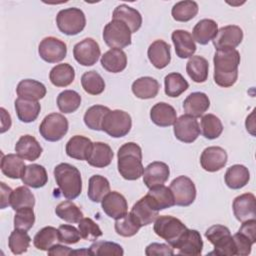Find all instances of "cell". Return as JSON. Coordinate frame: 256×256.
I'll list each match as a JSON object with an SVG mask.
<instances>
[{
  "label": "cell",
  "mask_w": 256,
  "mask_h": 256,
  "mask_svg": "<svg viewBox=\"0 0 256 256\" xmlns=\"http://www.w3.org/2000/svg\"><path fill=\"white\" fill-rule=\"evenodd\" d=\"M170 175L169 166L161 161H154L148 164L143 172V182L148 188L164 184Z\"/></svg>",
  "instance_id": "18"
},
{
  "label": "cell",
  "mask_w": 256,
  "mask_h": 256,
  "mask_svg": "<svg viewBox=\"0 0 256 256\" xmlns=\"http://www.w3.org/2000/svg\"><path fill=\"white\" fill-rule=\"evenodd\" d=\"M131 31L122 21L112 19L103 29V40L111 49H121L131 44Z\"/></svg>",
  "instance_id": "7"
},
{
  "label": "cell",
  "mask_w": 256,
  "mask_h": 256,
  "mask_svg": "<svg viewBox=\"0 0 256 256\" xmlns=\"http://www.w3.org/2000/svg\"><path fill=\"white\" fill-rule=\"evenodd\" d=\"M21 180L24 185L32 188H41L46 185L48 175L46 169L40 164L26 165Z\"/></svg>",
  "instance_id": "31"
},
{
  "label": "cell",
  "mask_w": 256,
  "mask_h": 256,
  "mask_svg": "<svg viewBox=\"0 0 256 256\" xmlns=\"http://www.w3.org/2000/svg\"><path fill=\"white\" fill-rule=\"evenodd\" d=\"M209 107V97L203 92H193L189 94L183 102V109L185 114L194 118L202 116Z\"/></svg>",
  "instance_id": "23"
},
{
  "label": "cell",
  "mask_w": 256,
  "mask_h": 256,
  "mask_svg": "<svg viewBox=\"0 0 256 256\" xmlns=\"http://www.w3.org/2000/svg\"><path fill=\"white\" fill-rule=\"evenodd\" d=\"M81 238L79 230L73 225L62 224L58 227V241L65 244H75Z\"/></svg>",
  "instance_id": "55"
},
{
  "label": "cell",
  "mask_w": 256,
  "mask_h": 256,
  "mask_svg": "<svg viewBox=\"0 0 256 256\" xmlns=\"http://www.w3.org/2000/svg\"><path fill=\"white\" fill-rule=\"evenodd\" d=\"M147 55L149 61L155 68L163 69L171 61L170 45L163 40H155L150 44Z\"/></svg>",
  "instance_id": "22"
},
{
  "label": "cell",
  "mask_w": 256,
  "mask_h": 256,
  "mask_svg": "<svg viewBox=\"0 0 256 256\" xmlns=\"http://www.w3.org/2000/svg\"><path fill=\"white\" fill-rule=\"evenodd\" d=\"M164 86H165L164 88L165 94L167 96L178 97L188 89L189 84L187 80L180 73L173 72L165 76Z\"/></svg>",
  "instance_id": "41"
},
{
  "label": "cell",
  "mask_w": 256,
  "mask_h": 256,
  "mask_svg": "<svg viewBox=\"0 0 256 256\" xmlns=\"http://www.w3.org/2000/svg\"><path fill=\"white\" fill-rule=\"evenodd\" d=\"M113 156V151L108 144L104 142H94L86 161L93 167L104 168L110 165Z\"/></svg>",
  "instance_id": "28"
},
{
  "label": "cell",
  "mask_w": 256,
  "mask_h": 256,
  "mask_svg": "<svg viewBox=\"0 0 256 256\" xmlns=\"http://www.w3.org/2000/svg\"><path fill=\"white\" fill-rule=\"evenodd\" d=\"M173 249H177L180 255H200L203 249V241L200 233L197 230L187 228L178 239Z\"/></svg>",
  "instance_id": "13"
},
{
  "label": "cell",
  "mask_w": 256,
  "mask_h": 256,
  "mask_svg": "<svg viewBox=\"0 0 256 256\" xmlns=\"http://www.w3.org/2000/svg\"><path fill=\"white\" fill-rule=\"evenodd\" d=\"M31 242L30 236L27 234L26 231L20 229H14L8 239V246L10 251L15 254L19 255L25 253L29 248Z\"/></svg>",
  "instance_id": "50"
},
{
  "label": "cell",
  "mask_w": 256,
  "mask_h": 256,
  "mask_svg": "<svg viewBox=\"0 0 256 256\" xmlns=\"http://www.w3.org/2000/svg\"><path fill=\"white\" fill-rule=\"evenodd\" d=\"M100 62L106 71L110 73H119L127 66V56L123 50L112 48L101 56Z\"/></svg>",
  "instance_id": "29"
},
{
  "label": "cell",
  "mask_w": 256,
  "mask_h": 256,
  "mask_svg": "<svg viewBox=\"0 0 256 256\" xmlns=\"http://www.w3.org/2000/svg\"><path fill=\"white\" fill-rule=\"evenodd\" d=\"M1 171L2 173L11 179H20L26 167L24 159L17 154L2 155L1 159Z\"/></svg>",
  "instance_id": "36"
},
{
  "label": "cell",
  "mask_w": 256,
  "mask_h": 256,
  "mask_svg": "<svg viewBox=\"0 0 256 256\" xmlns=\"http://www.w3.org/2000/svg\"><path fill=\"white\" fill-rule=\"evenodd\" d=\"M73 56L80 65L92 66L101 56V50L93 38H85L74 45Z\"/></svg>",
  "instance_id": "11"
},
{
  "label": "cell",
  "mask_w": 256,
  "mask_h": 256,
  "mask_svg": "<svg viewBox=\"0 0 256 256\" xmlns=\"http://www.w3.org/2000/svg\"><path fill=\"white\" fill-rule=\"evenodd\" d=\"M93 142L82 135H75L72 136L68 142L66 143V154L77 160H87L91 148H92Z\"/></svg>",
  "instance_id": "25"
},
{
  "label": "cell",
  "mask_w": 256,
  "mask_h": 256,
  "mask_svg": "<svg viewBox=\"0 0 256 256\" xmlns=\"http://www.w3.org/2000/svg\"><path fill=\"white\" fill-rule=\"evenodd\" d=\"M147 256L153 255H174V249L169 244L163 243H151L145 249Z\"/></svg>",
  "instance_id": "57"
},
{
  "label": "cell",
  "mask_w": 256,
  "mask_h": 256,
  "mask_svg": "<svg viewBox=\"0 0 256 256\" xmlns=\"http://www.w3.org/2000/svg\"><path fill=\"white\" fill-rule=\"evenodd\" d=\"M238 232L246 236L254 244L256 242V219H250L242 222Z\"/></svg>",
  "instance_id": "58"
},
{
  "label": "cell",
  "mask_w": 256,
  "mask_h": 256,
  "mask_svg": "<svg viewBox=\"0 0 256 256\" xmlns=\"http://www.w3.org/2000/svg\"><path fill=\"white\" fill-rule=\"evenodd\" d=\"M110 111V109L103 105H93L88 108L84 114V123L85 125L91 129L96 131L102 130V123L106 114Z\"/></svg>",
  "instance_id": "42"
},
{
  "label": "cell",
  "mask_w": 256,
  "mask_h": 256,
  "mask_svg": "<svg viewBox=\"0 0 256 256\" xmlns=\"http://www.w3.org/2000/svg\"><path fill=\"white\" fill-rule=\"evenodd\" d=\"M78 230L80 232L81 238L87 241H96L99 237L103 235L102 230L99 225L94 222L91 218H82L78 222Z\"/></svg>",
  "instance_id": "52"
},
{
  "label": "cell",
  "mask_w": 256,
  "mask_h": 256,
  "mask_svg": "<svg viewBox=\"0 0 256 256\" xmlns=\"http://www.w3.org/2000/svg\"><path fill=\"white\" fill-rule=\"evenodd\" d=\"M214 81L220 87L233 86L238 78L240 53L236 49L216 50L213 58Z\"/></svg>",
  "instance_id": "1"
},
{
  "label": "cell",
  "mask_w": 256,
  "mask_h": 256,
  "mask_svg": "<svg viewBox=\"0 0 256 256\" xmlns=\"http://www.w3.org/2000/svg\"><path fill=\"white\" fill-rule=\"evenodd\" d=\"M186 72L192 81L196 83H203L208 78L209 63L200 55L192 56L186 63Z\"/></svg>",
  "instance_id": "34"
},
{
  "label": "cell",
  "mask_w": 256,
  "mask_h": 256,
  "mask_svg": "<svg viewBox=\"0 0 256 256\" xmlns=\"http://www.w3.org/2000/svg\"><path fill=\"white\" fill-rule=\"evenodd\" d=\"M214 250L213 252H211V254H216V255H228V256H232V255H236V247H235V243L233 240V237L230 234H227L225 236H223L222 238H220L219 240H217L214 244Z\"/></svg>",
  "instance_id": "54"
},
{
  "label": "cell",
  "mask_w": 256,
  "mask_h": 256,
  "mask_svg": "<svg viewBox=\"0 0 256 256\" xmlns=\"http://www.w3.org/2000/svg\"><path fill=\"white\" fill-rule=\"evenodd\" d=\"M115 231L122 237H132L138 233L141 225L131 213H126L115 221Z\"/></svg>",
  "instance_id": "49"
},
{
  "label": "cell",
  "mask_w": 256,
  "mask_h": 256,
  "mask_svg": "<svg viewBox=\"0 0 256 256\" xmlns=\"http://www.w3.org/2000/svg\"><path fill=\"white\" fill-rule=\"evenodd\" d=\"M0 112H1V129L0 132L4 133L7 130H9V128L11 127V116L10 114L2 107L0 108Z\"/></svg>",
  "instance_id": "61"
},
{
  "label": "cell",
  "mask_w": 256,
  "mask_h": 256,
  "mask_svg": "<svg viewBox=\"0 0 256 256\" xmlns=\"http://www.w3.org/2000/svg\"><path fill=\"white\" fill-rule=\"evenodd\" d=\"M14 106L18 119L24 123H30L36 120L41 110V105L38 101L27 100L19 97L15 100Z\"/></svg>",
  "instance_id": "33"
},
{
  "label": "cell",
  "mask_w": 256,
  "mask_h": 256,
  "mask_svg": "<svg viewBox=\"0 0 256 256\" xmlns=\"http://www.w3.org/2000/svg\"><path fill=\"white\" fill-rule=\"evenodd\" d=\"M174 125V135L175 137L184 143L194 142L200 135V126L196 118L190 115H181L176 119Z\"/></svg>",
  "instance_id": "12"
},
{
  "label": "cell",
  "mask_w": 256,
  "mask_h": 256,
  "mask_svg": "<svg viewBox=\"0 0 256 256\" xmlns=\"http://www.w3.org/2000/svg\"><path fill=\"white\" fill-rule=\"evenodd\" d=\"M236 219L244 222L256 218V198L252 193H244L237 196L232 204Z\"/></svg>",
  "instance_id": "16"
},
{
  "label": "cell",
  "mask_w": 256,
  "mask_h": 256,
  "mask_svg": "<svg viewBox=\"0 0 256 256\" xmlns=\"http://www.w3.org/2000/svg\"><path fill=\"white\" fill-rule=\"evenodd\" d=\"M0 185H1V209H4L10 205V200H11V195L13 190L9 186H7L4 182H1Z\"/></svg>",
  "instance_id": "60"
},
{
  "label": "cell",
  "mask_w": 256,
  "mask_h": 256,
  "mask_svg": "<svg viewBox=\"0 0 256 256\" xmlns=\"http://www.w3.org/2000/svg\"><path fill=\"white\" fill-rule=\"evenodd\" d=\"M110 192V183L104 176L93 175L88 183V198L92 202H101L106 194Z\"/></svg>",
  "instance_id": "39"
},
{
  "label": "cell",
  "mask_w": 256,
  "mask_h": 256,
  "mask_svg": "<svg viewBox=\"0 0 256 256\" xmlns=\"http://www.w3.org/2000/svg\"><path fill=\"white\" fill-rule=\"evenodd\" d=\"M130 213L135 217L141 227L151 224L159 216V210L154 206L147 195L140 198L133 205Z\"/></svg>",
  "instance_id": "19"
},
{
  "label": "cell",
  "mask_w": 256,
  "mask_h": 256,
  "mask_svg": "<svg viewBox=\"0 0 256 256\" xmlns=\"http://www.w3.org/2000/svg\"><path fill=\"white\" fill-rule=\"evenodd\" d=\"M15 152L22 159L32 162L41 156L43 149L34 136L23 135L15 145Z\"/></svg>",
  "instance_id": "21"
},
{
  "label": "cell",
  "mask_w": 256,
  "mask_h": 256,
  "mask_svg": "<svg viewBox=\"0 0 256 256\" xmlns=\"http://www.w3.org/2000/svg\"><path fill=\"white\" fill-rule=\"evenodd\" d=\"M152 122L160 127H168L175 123L177 112L173 106L165 102L156 103L150 110Z\"/></svg>",
  "instance_id": "24"
},
{
  "label": "cell",
  "mask_w": 256,
  "mask_h": 256,
  "mask_svg": "<svg viewBox=\"0 0 256 256\" xmlns=\"http://www.w3.org/2000/svg\"><path fill=\"white\" fill-rule=\"evenodd\" d=\"M186 229L187 227L180 219L170 215L158 216L153 226L156 235L164 239L172 248Z\"/></svg>",
  "instance_id": "4"
},
{
  "label": "cell",
  "mask_w": 256,
  "mask_h": 256,
  "mask_svg": "<svg viewBox=\"0 0 256 256\" xmlns=\"http://www.w3.org/2000/svg\"><path fill=\"white\" fill-rule=\"evenodd\" d=\"M232 237H233L235 247H236V255L247 256L251 253V248H252L253 243L246 236L237 232Z\"/></svg>",
  "instance_id": "56"
},
{
  "label": "cell",
  "mask_w": 256,
  "mask_h": 256,
  "mask_svg": "<svg viewBox=\"0 0 256 256\" xmlns=\"http://www.w3.org/2000/svg\"><path fill=\"white\" fill-rule=\"evenodd\" d=\"M81 104V96L74 90H64L57 96V106L60 112L68 114L75 112Z\"/></svg>",
  "instance_id": "45"
},
{
  "label": "cell",
  "mask_w": 256,
  "mask_h": 256,
  "mask_svg": "<svg viewBox=\"0 0 256 256\" xmlns=\"http://www.w3.org/2000/svg\"><path fill=\"white\" fill-rule=\"evenodd\" d=\"M103 211L113 219H119L128 213V204L125 197L117 192L110 191L101 201Z\"/></svg>",
  "instance_id": "17"
},
{
  "label": "cell",
  "mask_w": 256,
  "mask_h": 256,
  "mask_svg": "<svg viewBox=\"0 0 256 256\" xmlns=\"http://www.w3.org/2000/svg\"><path fill=\"white\" fill-rule=\"evenodd\" d=\"M72 249L70 247H67V246H64V245H61V244H54L53 246H51L47 253L48 255H51V256H68V255H71L72 254Z\"/></svg>",
  "instance_id": "59"
},
{
  "label": "cell",
  "mask_w": 256,
  "mask_h": 256,
  "mask_svg": "<svg viewBox=\"0 0 256 256\" xmlns=\"http://www.w3.org/2000/svg\"><path fill=\"white\" fill-rule=\"evenodd\" d=\"M175 205L177 206H189L196 198V187L194 182L187 176L181 175L172 180L169 186Z\"/></svg>",
  "instance_id": "9"
},
{
  "label": "cell",
  "mask_w": 256,
  "mask_h": 256,
  "mask_svg": "<svg viewBox=\"0 0 256 256\" xmlns=\"http://www.w3.org/2000/svg\"><path fill=\"white\" fill-rule=\"evenodd\" d=\"M69 123L67 118L60 113H51L45 116L39 126L41 136L49 142L61 140L68 132Z\"/></svg>",
  "instance_id": "8"
},
{
  "label": "cell",
  "mask_w": 256,
  "mask_h": 256,
  "mask_svg": "<svg viewBox=\"0 0 256 256\" xmlns=\"http://www.w3.org/2000/svg\"><path fill=\"white\" fill-rule=\"evenodd\" d=\"M56 24L60 32L68 36L79 34L86 25V17L83 11L76 7L62 9L56 16Z\"/></svg>",
  "instance_id": "5"
},
{
  "label": "cell",
  "mask_w": 256,
  "mask_h": 256,
  "mask_svg": "<svg viewBox=\"0 0 256 256\" xmlns=\"http://www.w3.org/2000/svg\"><path fill=\"white\" fill-rule=\"evenodd\" d=\"M74 78L75 71L69 63L57 64L49 73V79L56 87H66L74 81Z\"/></svg>",
  "instance_id": "38"
},
{
  "label": "cell",
  "mask_w": 256,
  "mask_h": 256,
  "mask_svg": "<svg viewBox=\"0 0 256 256\" xmlns=\"http://www.w3.org/2000/svg\"><path fill=\"white\" fill-rule=\"evenodd\" d=\"M56 241H58V229L52 226H46L36 233L33 239V244L38 250L48 251Z\"/></svg>",
  "instance_id": "48"
},
{
  "label": "cell",
  "mask_w": 256,
  "mask_h": 256,
  "mask_svg": "<svg viewBox=\"0 0 256 256\" xmlns=\"http://www.w3.org/2000/svg\"><path fill=\"white\" fill-rule=\"evenodd\" d=\"M243 40V31L237 25H227L218 29L212 40L216 50L235 49Z\"/></svg>",
  "instance_id": "14"
},
{
  "label": "cell",
  "mask_w": 256,
  "mask_h": 256,
  "mask_svg": "<svg viewBox=\"0 0 256 256\" xmlns=\"http://www.w3.org/2000/svg\"><path fill=\"white\" fill-rule=\"evenodd\" d=\"M227 152L219 146H210L203 150L200 156L201 167L208 172L221 170L227 163Z\"/></svg>",
  "instance_id": "15"
},
{
  "label": "cell",
  "mask_w": 256,
  "mask_h": 256,
  "mask_svg": "<svg viewBox=\"0 0 256 256\" xmlns=\"http://www.w3.org/2000/svg\"><path fill=\"white\" fill-rule=\"evenodd\" d=\"M224 180L229 188L237 190L248 184L250 180V173L246 166L235 164L227 169Z\"/></svg>",
  "instance_id": "32"
},
{
  "label": "cell",
  "mask_w": 256,
  "mask_h": 256,
  "mask_svg": "<svg viewBox=\"0 0 256 256\" xmlns=\"http://www.w3.org/2000/svg\"><path fill=\"white\" fill-rule=\"evenodd\" d=\"M171 39L175 47V53L179 58H190L196 52L197 47L195 41L192 34H190L188 31L182 29L174 30L172 32Z\"/></svg>",
  "instance_id": "20"
},
{
  "label": "cell",
  "mask_w": 256,
  "mask_h": 256,
  "mask_svg": "<svg viewBox=\"0 0 256 256\" xmlns=\"http://www.w3.org/2000/svg\"><path fill=\"white\" fill-rule=\"evenodd\" d=\"M81 85L84 91L90 95H99L105 90L104 79L94 70L87 71L82 75Z\"/></svg>",
  "instance_id": "44"
},
{
  "label": "cell",
  "mask_w": 256,
  "mask_h": 256,
  "mask_svg": "<svg viewBox=\"0 0 256 256\" xmlns=\"http://www.w3.org/2000/svg\"><path fill=\"white\" fill-rule=\"evenodd\" d=\"M223 131V125L221 120L214 114H206L202 116L200 122V132L202 135L209 139L213 140L218 138Z\"/></svg>",
  "instance_id": "43"
},
{
  "label": "cell",
  "mask_w": 256,
  "mask_h": 256,
  "mask_svg": "<svg viewBox=\"0 0 256 256\" xmlns=\"http://www.w3.org/2000/svg\"><path fill=\"white\" fill-rule=\"evenodd\" d=\"M89 251L91 255L103 256V255H114V256H122L124 254V250L122 246L117 243L109 242V241H96L89 247Z\"/></svg>",
  "instance_id": "51"
},
{
  "label": "cell",
  "mask_w": 256,
  "mask_h": 256,
  "mask_svg": "<svg viewBox=\"0 0 256 256\" xmlns=\"http://www.w3.org/2000/svg\"><path fill=\"white\" fill-rule=\"evenodd\" d=\"M54 177L58 188L66 199L77 198L82 191L80 171L69 163H60L54 168Z\"/></svg>",
  "instance_id": "3"
},
{
  "label": "cell",
  "mask_w": 256,
  "mask_h": 256,
  "mask_svg": "<svg viewBox=\"0 0 256 256\" xmlns=\"http://www.w3.org/2000/svg\"><path fill=\"white\" fill-rule=\"evenodd\" d=\"M38 53L45 62L58 63L66 57L67 45L56 37H45L38 46Z\"/></svg>",
  "instance_id": "10"
},
{
  "label": "cell",
  "mask_w": 256,
  "mask_h": 256,
  "mask_svg": "<svg viewBox=\"0 0 256 256\" xmlns=\"http://www.w3.org/2000/svg\"><path fill=\"white\" fill-rule=\"evenodd\" d=\"M132 127L131 116L123 110H110L104 117L102 131L113 138H121L127 135Z\"/></svg>",
  "instance_id": "6"
},
{
  "label": "cell",
  "mask_w": 256,
  "mask_h": 256,
  "mask_svg": "<svg viewBox=\"0 0 256 256\" xmlns=\"http://www.w3.org/2000/svg\"><path fill=\"white\" fill-rule=\"evenodd\" d=\"M160 85L155 78L144 76L136 79L131 86L133 94L139 99H152L157 96Z\"/></svg>",
  "instance_id": "30"
},
{
  "label": "cell",
  "mask_w": 256,
  "mask_h": 256,
  "mask_svg": "<svg viewBox=\"0 0 256 256\" xmlns=\"http://www.w3.org/2000/svg\"><path fill=\"white\" fill-rule=\"evenodd\" d=\"M34 205L35 197L26 185L19 186L13 190L10 200V206L13 210L16 211L25 207H34Z\"/></svg>",
  "instance_id": "46"
},
{
  "label": "cell",
  "mask_w": 256,
  "mask_h": 256,
  "mask_svg": "<svg viewBox=\"0 0 256 256\" xmlns=\"http://www.w3.org/2000/svg\"><path fill=\"white\" fill-rule=\"evenodd\" d=\"M55 213L60 219L68 223H78L83 218L80 208L70 200L59 203L55 208Z\"/></svg>",
  "instance_id": "47"
},
{
  "label": "cell",
  "mask_w": 256,
  "mask_h": 256,
  "mask_svg": "<svg viewBox=\"0 0 256 256\" xmlns=\"http://www.w3.org/2000/svg\"><path fill=\"white\" fill-rule=\"evenodd\" d=\"M199 7L195 1L185 0L175 3L172 7L171 14L174 20L179 22H187L192 20L198 13Z\"/></svg>",
  "instance_id": "40"
},
{
  "label": "cell",
  "mask_w": 256,
  "mask_h": 256,
  "mask_svg": "<svg viewBox=\"0 0 256 256\" xmlns=\"http://www.w3.org/2000/svg\"><path fill=\"white\" fill-rule=\"evenodd\" d=\"M218 31L217 23L212 19H202L196 23L192 31L194 41L201 45L208 44L214 39Z\"/></svg>",
  "instance_id": "35"
},
{
  "label": "cell",
  "mask_w": 256,
  "mask_h": 256,
  "mask_svg": "<svg viewBox=\"0 0 256 256\" xmlns=\"http://www.w3.org/2000/svg\"><path fill=\"white\" fill-rule=\"evenodd\" d=\"M46 87L43 83L34 79L21 80L16 88V93L19 98L38 101L46 95Z\"/></svg>",
  "instance_id": "27"
},
{
  "label": "cell",
  "mask_w": 256,
  "mask_h": 256,
  "mask_svg": "<svg viewBox=\"0 0 256 256\" xmlns=\"http://www.w3.org/2000/svg\"><path fill=\"white\" fill-rule=\"evenodd\" d=\"M117 167L120 175L126 180H137L144 172L142 149L135 142L123 144L117 152Z\"/></svg>",
  "instance_id": "2"
},
{
  "label": "cell",
  "mask_w": 256,
  "mask_h": 256,
  "mask_svg": "<svg viewBox=\"0 0 256 256\" xmlns=\"http://www.w3.org/2000/svg\"><path fill=\"white\" fill-rule=\"evenodd\" d=\"M146 195L159 211L175 205L174 197L170 188L166 187L164 184L149 188V191Z\"/></svg>",
  "instance_id": "37"
},
{
  "label": "cell",
  "mask_w": 256,
  "mask_h": 256,
  "mask_svg": "<svg viewBox=\"0 0 256 256\" xmlns=\"http://www.w3.org/2000/svg\"><path fill=\"white\" fill-rule=\"evenodd\" d=\"M112 18L124 22L129 27L131 33L138 31L142 25V16L139 11L127 4L118 5L113 11Z\"/></svg>",
  "instance_id": "26"
},
{
  "label": "cell",
  "mask_w": 256,
  "mask_h": 256,
  "mask_svg": "<svg viewBox=\"0 0 256 256\" xmlns=\"http://www.w3.org/2000/svg\"><path fill=\"white\" fill-rule=\"evenodd\" d=\"M35 222L33 207H25L16 210L14 215V228L24 231L31 229Z\"/></svg>",
  "instance_id": "53"
}]
</instances>
